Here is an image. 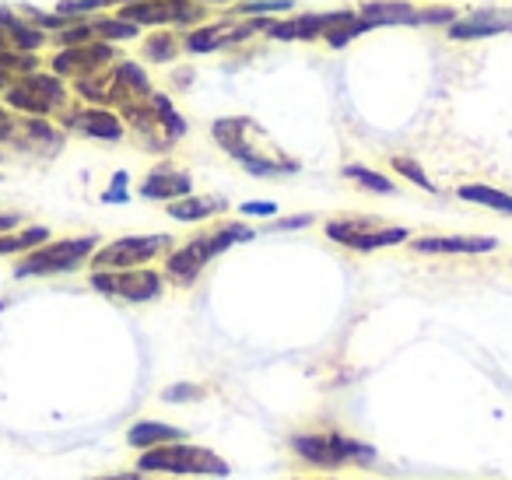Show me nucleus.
<instances>
[{
    "label": "nucleus",
    "instance_id": "1",
    "mask_svg": "<svg viewBox=\"0 0 512 480\" xmlns=\"http://www.w3.org/2000/svg\"><path fill=\"white\" fill-rule=\"evenodd\" d=\"M253 235L256 232L249 225H235V221H228V225L214 228V232H207V235H197V239H190L183 249H176V253L169 256V263H165V274H169V281H176L186 288V284L197 281L200 270H204L214 256H221L225 249H232L235 242H249Z\"/></svg>",
    "mask_w": 512,
    "mask_h": 480
},
{
    "label": "nucleus",
    "instance_id": "2",
    "mask_svg": "<svg viewBox=\"0 0 512 480\" xmlns=\"http://www.w3.org/2000/svg\"><path fill=\"white\" fill-rule=\"evenodd\" d=\"M256 134V123L246 116H225L214 123V141L228 151L232 158H239L253 176H285V172H299V162L292 158H264L249 148V137Z\"/></svg>",
    "mask_w": 512,
    "mask_h": 480
},
{
    "label": "nucleus",
    "instance_id": "3",
    "mask_svg": "<svg viewBox=\"0 0 512 480\" xmlns=\"http://www.w3.org/2000/svg\"><path fill=\"white\" fill-rule=\"evenodd\" d=\"M4 102H8L15 113H25L32 120H46L50 113H60L67 106V88L57 74H25L15 78L4 88Z\"/></svg>",
    "mask_w": 512,
    "mask_h": 480
},
{
    "label": "nucleus",
    "instance_id": "4",
    "mask_svg": "<svg viewBox=\"0 0 512 480\" xmlns=\"http://www.w3.org/2000/svg\"><path fill=\"white\" fill-rule=\"evenodd\" d=\"M95 235H78V239H57L46 246L32 249L15 267V277H50V274H71L95 253Z\"/></svg>",
    "mask_w": 512,
    "mask_h": 480
},
{
    "label": "nucleus",
    "instance_id": "5",
    "mask_svg": "<svg viewBox=\"0 0 512 480\" xmlns=\"http://www.w3.org/2000/svg\"><path fill=\"white\" fill-rule=\"evenodd\" d=\"M292 449L299 452L306 463L323 466V470H337V466L348 463H372L376 459V449L372 445H362L355 438H344L337 431H323V435H295Z\"/></svg>",
    "mask_w": 512,
    "mask_h": 480
},
{
    "label": "nucleus",
    "instance_id": "6",
    "mask_svg": "<svg viewBox=\"0 0 512 480\" xmlns=\"http://www.w3.org/2000/svg\"><path fill=\"white\" fill-rule=\"evenodd\" d=\"M137 470L141 473H211V477H228V463H221L214 452L193 449V445H186V442L148 449L141 459H137Z\"/></svg>",
    "mask_w": 512,
    "mask_h": 480
},
{
    "label": "nucleus",
    "instance_id": "7",
    "mask_svg": "<svg viewBox=\"0 0 512 480\" xmlns=\"http://www.w3.org/2000/svg\"><path fill=\"white\" fill-rule=\"evenodd\" d=\"M327 235L334 242L358 253H372V249H386V246H400L407 242V228L400 225H376L372 218H337L327 225Z\"/></svg>",
    "mask_w": 512,
    "mask_h": 480
},
{
    "label": "nucleus",
    "instance_id": "8",
    "mask_svg": "<svg viewBox=\"0 0 512 480\" xmlns=\"http://www.w3.org/2000/svg\"><path fill=\"white\" fill-rule=\"evenodd\" d=\"M116 18L137 25V29L141 25H155V29H162V25H200L207 18V8L197 0H141V4L120 8Z\"/></svg>",
    "mask_w": 512,
    "mask_h": 480
},
{
    "label": "nucleus",
    "instance_id": "9",
    "mask_svg": "<svg viewBox=\"0 0 512 480\" xmlns=\"http://www.w3.org/2000/svg\"><path fill=\"white\" fill-rule=\"evenodd\" d=\"M169 235H127L116 239L109 246H102L99 253H92L95 270H137L148 260H155L162 249H169Z\"/></svg>",
    "mask_w": 512,
    "mask_h": 480
},
{
    "label": "nucleus",
    "instance_id": "10",
    "mask_svg": "<svg viewBox=\"0 0 512 480\" xmlns=\"http://www.w3.org/2000/svg\"><path fill=\"white\" fill-rule=\"evenodd\" d=\"M358 15H362L372 29H383V25H446L449 29V25L460 18L453 8L418 11L414 4H407V0H369V4H362Z\"/></svg>",
    "mask_w": 512,
    "mask_h": 480
},
{
    "label": "nucleus",
    "instance_id": "11",
    "mask_svg": "<svg viewBox=\"0 0 512 480\" xmlns=\"http://www.w3.org/2000/svg\"><path fill=\"white\" fill-rule=\"evenodd\" d=\"M92 288L123 302H151L162 295V274L155 270H95Z\"/></svg>",
    "mask_w": 512,
    "mask_h": 480
},
{
    "label": "nucleus",
    "instance_id": "12",
    "mask_svg": "<svg viewBox=\"0 0 512 480\" xmlns=\"http://www.w3.org/2000/svg\"><path fill=\"white\" fill-rule=\"evenodd\" d=\"M271 18H249V22H235V18H225V22L204 25V29H193L190 36L183 39V46L190 53H214L221 46H235L246 43L253 32H267L271 29Z\"/></svg>",
    "mask_w": 512,
    "mask_h": 480
},
{
    "label": "nucleus",
    "instance_id": "13",
    "mask_svg": "<svg viewBox=\"0 0 512 480\" xmlns=\"http://www.w3.org/2000/svg\"><path fill=\"white\" fill-rule=\"evenodd\" d=\"M116 50L109 43H102V39H92V43L85 46H67V50H60L57 57H53V74L57 78H92V74H99L106 64H113Z\"/></svg>",
    "mask_w": 512,
    "mask_h": 480
},
{
    "label": "nucleus",
    "instance_id": "14",
    "mask_svg": "<svg viewBox=\"0 0 512 480\" xmlns=\"http://www.w3.org/2000/svg\"><path fill=\"white\" fill-rule=\"evenodd\" d=\"M351 11H327V15H299V18H285V22H274L271 29H267V36L271 39H285V43H295V39H327L330 32L337 29V25L348 18Z\"/></svg>",
    "mask_w": 512,
    "mask_h": 480
},
{
    "label": "nucleus",
    "instance_id": "15",
    "mask_svg": "<svg viewBox=\"0 0 512 480\" xmlns=\"http://www.w3.org/2000/svg\"><path fill=\"white\" fill-rule=\"evenodd\" d=\"M64 127L81 137H95V141H120L123 137V120L102 106L64 109Z\"/></svg>",
    "mask_w": 512,
    "mask_h": 480
},
{
    "label": "nucleus",
    "instance_id": "16",
    "mask_svg": "<svg viewBox=\"0 0 512 480\" xmlns=\"http://www.w3.org/2000/svg\"><path fill=\"white\" fill-rule=\"evenodd\" d=\"M414 253H432V256H456V253H495L498 239L491 235H428V239H414L411 242Z\"/></svg>",
    "mask_w": 512,
    "mask_h": 480
},
{
    "label": "nucleus",
    "instance_id": "17",
    "mask_svg": "<svg viewBox=\"0 0 512 480\" xmlns=\"http://www.w3.org/2000/svg\"><path fill=\"white\" fill-rule=\"evenodd\" d=\"M11 144L22 151H36V155H57V151L64 148V134H60L53 123L25 116V120H18V130H15V137H11Z\"/></svg>",
    "mask_w": 512,
    "mask_h": 480
},
{
    "label": "nucleus",
    "instance_id": "18",
    "mask_svg": "<svg viewBox=\"0 0 512 480\" xmlns=\"http://www.w3.org/2000/svg\"><path fill=\"white\" fill-rule=\"evenodd\" d=\"M502 32H512V15H502V11H474V15L456 18L449 25V39H460V43L502 36Z\"/></svg>",
    "mask_w": 512,
    "mask_h": 480
},
{
    "label": "nucleus",
    "instance_id": "19",
    "mask_svg": "<svg viewBox=\"0 0 512 480\" xmlns=\"http://www.w3.org/2000/svg\"><path fill=\"white\" fill-rule=\"evenodd\" d=\"M190 190H193V179L186 176V172L169 169V165H158V169L151 172L148 179H144L141 197H148V200H165V204H172V200L190 197Z\"/></svg>",
    "mask_w": 512,
    "mask_h": 480
},
{
    "label": "nucleus",
    "instance_id": "20",
    "mask_svg": "<svg viewBox=\"0 0 512 480\" xmlns=\"http://www.w3.org/2000/svg\"><path fill=\"white\" fill-rule=\"evenodd\" d=\"M0 32H4L11 50H22V53H36L39 46L46 43V36L36 29V25L18 18L15 11H8V8H0Z\"/></svg>",
    "mask_w": 512,
    "mask_h": 480
},
{
    "label": "nucleus",
    "instance_id": "21",
    "mask_svg": "<svg viewBox=\"0 0 512 480\" xmlns=\"http://www.w3.org/2000/svg\"><path fill=\"white\" fill-rule=\"evenodd\" d=\"M127 442L134 449H158V445H176V442H186V431L172 428V424H162V421H137L134 428L127 431Z\"/></svg>",
    "mask_w": 512,
    "mask_h": 480
},
{
    "label": "nucleus",
    "instance_id": "22",
    "mask_svg": "<svg viewBox=\"0 0 512 480\" xmlns=\"http://www.w3.org/2000/svg\"><path fill=\"white\" fill-rule=\"evenodd\" d=\"M456 197L467 200V204H481V207H488V211H498V214H505V218H512V193L495 190V186L467 183L456 190Z\"/></svg>",
    "mask_w": 512,
    "mask_h": 480
},
{
    "label": "nucleus",
    "instance_id": "23",
    "mask_svg": "<svg viewBox=\"0 0 512 480\" xmlns=\"http://www.w3.org/2000/svg\"><path fill=\"white\" fill-rule=\"evenodd\" d=\"M165 211H169L176 221H204V218H211V214L225 211V200L221 197H183V200H172Z\"/></svg>",
    "mask_w": 512,
    "mask_h": 480
},
{
    "label": "nucleus",
    "instance_id": "24",
    "mask_svg": "<svg viewBox=\"0 0 512 480\" xmlns=\"http://www.w3.org/2000/svg\"><path fill=\"white\" fill-rule=\"evenodd\" d=\"M50 242V228L43 225H32L25 232H8L0 235V256H11V253H32V249L46 246Z\"/></svg>",
    "mask_w": 512,
    "mask_h": 480
},
{
    "label": "nucleus",
    "instance_id": "25",
    "mask_svg": "<svg viewBox=\"0 0 512 480\" xmlns=\"http://www.w3.org/2000/svg\"><path fill=\"white\" fill-rule=\"evenodd\" d=\"M151 113H155V123L158 127H165V134H169V141H176V137L186 134V120L172 109V102L165 99V95H155L151 92Z\"/></svg>",
    "mask_w": 512,
    "mask_h": 480
},
{
    "label": "nucleus",
    "instance_id": "26",
    "mask_svg": "<svg viewBox=\"0 0 512 480\" xmlns=\"http://www.w3.org/2000/svg\"><path fill=\"white\" fill-rule=\"evenodd\" d=\"M144 57L151 64H169V60L179 57V39L169 36V32H155V36L144 43Z\"/></svg>",
    "mask_w": 512,
    "mask_h": 480
},
{
    "label": "nucleus",
    "instance_id": "27",
    "mask_svg": "<svg viewBox=\"0 0 512 480\" xmlns=\"http://www.w3.org/2000/svg\"><path fill=\"white\" fill-rule=\"evenodd\" d=\"M369 29H372V25H369V22H365V18H362V15H358V11H351V15H348V18H344V22H341V25H337V29H334V32H330V36H327V43H330V46H334V50H341V46H348V43H351V39L365 36V32H369Z\"/></svg>",
    "mask_w": 512,
    "mask_h": 480
},
{
    "label": "nucleus",
    "instance_id": "28",
    "mask_svg": "<svg viewBox=\"0 0 512 480\" xmlns=\"http://www.w3.org/2000/svg\"><path fill=\"white\" fill-rule=\"evenodd\" d=\"M92 25V32L102 39V43H113V39H134L137 32V25H130V22H123V18H95V22H88Z\"/></svg>",
    "mask_w": 512,
    "mask_h": 480
},
{
    "label": "nucleus",
    "instance_id": "29",
    "mask_svg": "<svg viewBox=\"0 0 512 480\" xmlns=\"http://www.w3.org/2000/svg\"><path fill=\"white\" fill-rule=\"evenodd\" d=\"M344 176L355 179L362 190H372V193H397V186L390 183L386 176H379V172L365 169V165H344Z\"/></svg>",
    "mask_w": 512,
    "mask_h": 480
},
{
    "label": "nucleus",
    "instance_id": "30",
    "mask_svg": "<svg viewBox=\"0 0 512 480\" xmlns=\"http://www.w3.org/2000/svg\"><path fill=\"white\" fill-rule=\"evenodd\" d=\"M242 18L246 15H285V11H295V0H246V4H235Z\"/></svg>",
    "mask_w": 512,
    "mask_h": 480
},
{
    "label": "nucleus",
    "instance_id": "31",
    "mask_svg": "<svg viewBox=\"0 0 512 480\" xmlns=\"http://www.w3.org/2000/svg\"><path fill=\"white\" fill-rule=\"evenodd\" d=\"M393 169H397L404 179H411L414 186H421V190H435L432 179L425 176V169H421V165L414 162V158H393Z\"/></svg>",
    "mask_w": 512,
    "mask_h": 480
},
{
    "label": "nucleus",
    "instance_id": "32",
    "mask_svg": "<svg viewBox=\"0 0 512 480\" xmlns=\"http://www.w3.org/2000/svg\"><path fill=\"white\" fill-rule=\"evenodd\" d=\"M95 39V32H92V25L88 22H81V25H71V29H64L60 32V46H85V43H92Z\"/></svg>",
    "mask_w": 512,
    "mask_h": 480
},
{
    "label": "nucleus",
    "instance_id": "33",
    "mask_svg": "<svg viewBox=\"0 0 512 480\" xmlns=\"http://www.w3.org/2000/svg\"><path fill=\"white\" fill-rule=\"evenodd\" d=\"M109 0H64L60 4V15H67V18H74V15H88V11H99V8H106Z\"/></svg>",
    "mask_w": 512,
    "mask_h": 480
},
{
    "label": "nucleus",
    "instance_id": "34",
    "mask_svg": "<svg viewBox=\"0 0 512 480\" xmlns=\"http://www.w3.org/2000/svg\"><path fill=\"white\" fill-rule=\"evenodd\" d=\"M239 211L249 214V218H271V214H278V204H271V200H249Z\"/></svg>",
    "mask_w": 512,
    "mask_h": 480
},
{
    "label": "nucleus",
    "instance_id": "35",
    "mask_svg": "<svg viewBox=\"0 0 512 480\" xmlns=\"http://www.w3.org/2000/svg\"><path fill=\"white\" fill-rule=\"evenodd\" d=\"M15 130H18V116H11L8 109L0 106V144H11Z\"/></svg>",
    "mask_w": 512,
    "mask_h": 480
},
{
    "label": "nucleus",
    "instance_id": "36",
    "mask_svg": "<svg viewBox=\"0 0 512 480\" xmlns=\"http://www.w3.org/2000/svg\"><path fill=\"white\" fill-rule=\"evenodd\" d=\"M313 225V214H299V218H281L271 225V232H292V228H306Z\"/></svg>",
    "mask_w": 512,
    "mask_h": 480
},
{
    "label": "nucleus",
    "instance_id": "37",
    "mask_svg": "<svg viewBox=\"0 0 512 480\" xmlns=\"http://www.w3.org/2000/svg\"><path fill=\"white\" fill-rule=\"evenodd\" d=\"M102 200H106V204H116V200H127V172H116L113 190H109Z\"/></svg>",
    "mask_w": 512,
    "mask_h": 480
},
{
    "label": "nucleus",
    "instance_id": "38",
    "mask_svg": "<svg viewBox=\"0 0 512 480\" xmlns=\"http://www.w3.org/2000/svg\"><path fill=\"white\" fill-rule=\"evenodd\" d=\"M18 225H22V214H0V235L15 232Z\"/></svg>",
    "mask_w": 512,
    "mask_h": 480
},
{
    "label": "nucleus",
    "instance_id": "39",
    "mask_svg": "<svg viewBox=\"0 0 512 480\" xmlns=\"http://www.w3.org/2000/svg\"><path fill=\"white\" fill-rule=\"evenodd\" d=\"M92 480H144V473H113V477H92Z\"/></svg>",
    "mask_w": 512,
    "mask_h": 480
},
{
    "label": "nucleus",
    "instance_id": "40",
    "mask_svg": "<svg viewBox=\"0 0 512 480\" xmlns=\"http://www.w3.org/2000/svg\"><path fill=\"white\" fill-rule=\"evenodd\" d=\"M197 4H246V0H197Z\"/></svg>",
    "mask_w": 512,
    "mask_h": 480
},
{
    "label": "nucleus",
    "instance_id": "41",
    "mask_svg": "<svg viewBox=\"0 0 512 480\" xmlns=\"http://www.w3.org/2000/svg\"><path fill=\"white\" fill-rule=\"evenodd\" d=\"M109 4H123L127 8V4H141V0H109Z\"/></svg>",
    "mask_w": 512,
    "mask_h": 480
},
{
    "label": "nucleus",
    "instance_id": "42",
    "mask_svg": "<svg viewBox=\"0 0 512 480\" xmlns=\"http://www.w3.org/2000/svg\"><path fill=\"white\" fill-rule=\"evenodd\" d=\"M0 50H11V46H8V39H4V32H0Z\"/></svg>",
    "mask_w": 512,
    "mask_h": 480
}]
</instances>
